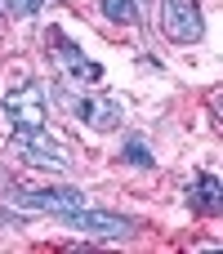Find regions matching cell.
I'll return each mask as SVG.
<instances>
[{"instance_id":"obj_7","label":"cell","mask_w":223,"mask_h":254,"mask_svg":"<svg viewBox=\"0 0 223 254\" xmlns=\"http://www.w3.org/2000/svg\"><path fill=\"white\" fill-rule=\"evenodd\" d=\"M188 205H192L197 214H219L223 210V183L215 174H197V179L188 183Z\"/></svg>"},{"instance_id":"obj_6","label":"cell","mask_w":223,"mask_h":254,"mask_svg":"<svg viewBox=\"0 0 223 254\" xmlns=\"http://www.w3.org/2000/svg\"><path fill=\"white\" fill-rule=\"evenodd\" d=\"M18 205L27 210H45V214H67V210H80L85 196L76 188H45V192H13Z\"/></svg>"},{"instance_id":"obj_3","label":"cell","mask_w":223,"mask_h":254,"mask_svg":"<svg viewBox=\"0 0 223 254\" xmlns=\"http://www.w3.org/2000/svg\"><path fill=\"white\" fill-rule=\"evenodd\" d=\"M63 219V228H72V232H85V237H134V219H125V214H107V210H67V214H58Z\"/></svg>"},{"instance_id":"obj_10","label":"cell","mask_w":223,"mask_h":254,"mask_svg":"<svg viewBox=\"0 0 223 254\" xmlns=\"http://www.w3.org/2000/svg\"><path fill=\"white\" fill-rule=\"evenodd\" d=\"M98 4H103V13H107L112 22H134V18H139L134 0H98Z\"/></svg>"},{"instance_id":"obj_1","label":"cell","mask_w":223,"mask_h":254,"mask_svg":"<svg viewBox=\"0 0 223 254\" xmlns=\"http://www.w3.org/2000/svg\"><path fill=\"white\" fill-rule=\"evenodd\" d=\"M4 116L13 125V134H31V129H45L49 121V103H45V89L40 85H18L4 94Z\"/></svg>"},{"instance_id":"obj_9","label":"cell","mask_w":223,"mask_h":254,"mask_svg":"<svg viewBox=\"0 0 223 254\" xmlns=\"http://www.w3.org/2000/svg\"><path fill=\"white\" fill-rule=\"evenodd\" d=\"M125 161H130L134 170H152L156 156H152V147H148L143 138H130V143H125Z\"/></svg>"},{"instance_id":"obj_11","label":"cell","mask_w":223,"mask_h":254,"mask_svg":"<svg viewBox=\"0 0 223 254\" xmlns=\"http://www.w3.org/2000/svg\"><path fill=\"white\" fill-rule=\"evenodd\" d=\"M4 4H9V13H13V18H31L45 0H4Z\"/></svg>"},{"instance_id":"obj_2","label":"cell","mask_w":223,"mask_h":254,"mask_svg":"<svg viewBox=\"0 0 223 254\" xmlns=\"http://www.w3.org/2000/svg\"><path fill=\"white\" fill-rule=\"evenodd\" d=\"M161 31H165L174 45H197V40L206 36L201 4H197V0H161Z\"/></svg>"},{"instance_id":"obj_4","label":"cell","mask_w":223,"mask_h":254,"mask_svg":"<svg viewBox=\"0 0 223 254\" xmlns=\"http://www.w3.org/2000/svg\"><path fill=\"white\" fill-rule=\"evenodd\" d=\"M49 45H54L58 67H63L72 80H85V85H98V80H103V67H98L94 58H85V54H80V45H76V40H67L58 27H49Z\"/></svg>"},{"instance_id":"obj_8","label":"cell","mask_w":223,"mask_h":254,"mask_svg":"<svg viewBox=\"0 0 223 254\" xmlns=\"http://www.w3.org/2000/svg\"><path fill=\"white\" fill-rule=\"evenodd\" d=\"M72 112H76L85 125H94V129H116V125H121V107H116L112 98H76Z\"/></svg>"},{"instance_id":"obj_5","label":"cell","mask_w":223,"mask_h":254,"mask_svg":"<svg viewBox=\"0 0 223 254\" xmlns=\"http://www.w3.org/2000/svg\"><path fill=\"white\" fill-rule=\"evenodd\" d=\"M13 152L27 161V165H45V170H72V161H67V152L58 147V143H49L45 138V129H31V134H13Z\"/></svg>"}]
</instances>
